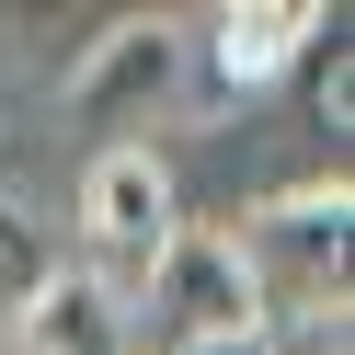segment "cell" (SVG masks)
<instances>
[{
  "label": "cell",
  "mask_w": 355,
  "mask_h": 355,
  "mask_svg": "<svg viewBox=\"0 0 355 355\" xmlns=\"http://www.w3.org/2000/svg\"><path fill=\"white\" fill-rule=\"evenodd\" d=\"M298 69H309V115L344 138V103H355V35H344V12L309 35V58H298Z\"/></svg>",
  "instance_id": "cell-8"
},
{
  "label": "cell",
  "mask_w": 355,
  "mask_h": 355,
  "mask_svg": "<svg viewBox=\"0 0 355 355\" xmlns=\"http://www.w3.org/2000/svg\"><path fill=\"white\" fill-rule=\"evenodd\" d=\"M321 24H332L321 0H230V12L195 24L184 58H207L218 92H263L275 69H298V58H309V35H321Z\"/></svg>",
  "instance_id": "cell-5"
},
{
  "label": "cell",
  "mask_w": 355,
  "mask_h": 355,
  "mask_svg": "<svg viewBox=\"0 0 355 355\" xmlns=\"http://www.w3.org/2000/svg\"><path fill=\"white\" fill-rule=\"evenodd\" d=\"M46 286H58V241H46V218H35L24 195H0V332L24 321Z\"/></svg>",
  "instance_id": "cell-7"
},
{
  "label": "cell",
  "mask_w": 355,
  "mask_h": 355,
  "mask_svg": "<svg viewBox=\"0 0 355 355\" xmlns=\"http://www.w3.org/2000/svg\"><path fill=\"white\" fill-rule=\"evenodd\" d=\"M149 332H161L172 355L184 344H241V332H263V298H252V275H241V252H230V230H172V252L149 263Z\"/></svg>",
  "instance_id": "cell-3"
},
{
  "label": "cell",
  "mask_w": 355,
  "mask_h": 355,
  "mask_svg": "<svg viewBox=\"0 0 355 355\" xmlns=\"http://www.w3.org/2000/svg\"><path fill=\"white\" fill-rule=\"evenodd\" d=\"M172 230H184V207H172L161 149H103V161L80 172V252H92V286L115 309L149 286V263L172 252Z\"/></svg>",
  "instance_id": "cell-2"
},
{
  "label": "cell",
  "mask_w": 355,
  "mask_h": 355,
  "mask_svg": "<svg viewBox=\"0 0 355 355\" xmlns=\"http://www.w3.org/2000/svg\"><path fill=\"white\" fill-rule=\"evenodd\" d=\"M12 332H24V355H126V309L103 298L92 275H69V263H58V286H46Z\"/></svg>",
  "instance_id": "cell-6"
},
{
  "label": "cell",
  "mask_w": 355,
  "mask_h": 355,
  "mask_svg": "<svg viewBox=\"0 0 355 355\" xmlns=\"http://www.w3.org/2000/svg\"><path fill=\"white\" fill-rule=\"evenodd\" d=\"M344 241H355V195H344V172H332V184H286V195H263V207L230 230L241 275H252V298H263V332H275V321H298V332H344Z\"/></svg>",
  "instance_id": "cell-1"
},
{
  "label": "cell",
  "mask_w": 355,
  "mask_h": 355,
  "mask_svg": "<svg viewBox=\"0 0 355 355\" xmlns=\"http://www.w3.org/2000/svg\"><path fill=\"white\" fill-rule=\"evenodd\" d=\"M184 355H275V332H241V344H184Z\"/></svg>",
  "instance_id": "cell-9"
},
{
  "label": "cell",
  "mask_w": 355,
  "mask_h": 355,
  "mask_svg": "<svg viewBox=\"0 0 355 355\" xmlns=\"http://www.w3.org/2000/svg\"><path fill=\"white\" fill-rule=\"evenodd\" d=\"M184 24H103V46L69 69V103L80 115H103V126H126V115H172L184 103Z\"/></svg>",
  "instance_id": "cell-4"
}]
</instances>
